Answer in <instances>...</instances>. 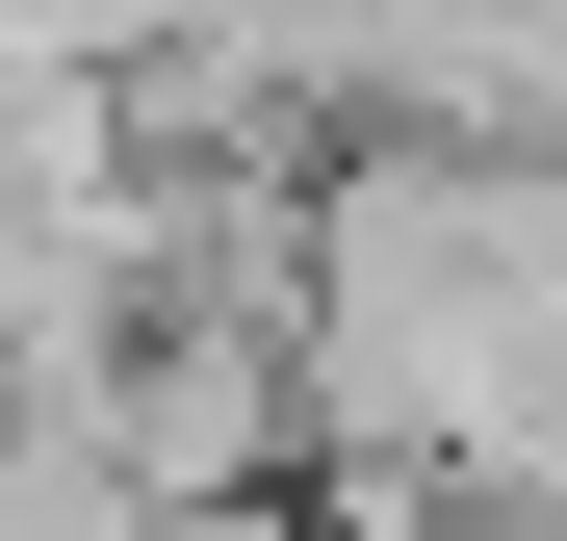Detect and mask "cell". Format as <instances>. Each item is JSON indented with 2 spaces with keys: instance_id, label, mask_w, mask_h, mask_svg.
I'll use <instances>...</instances> for the list:
<instances>
[{
  "instance_id": "1",
  "label": "cell",
  "mask_w": 567,
  "mask_h": 541,
  "mask_svg": "<svg viewBox=\"0 0 567 541\" xmlns=\"http://www.w3.org/2000/svg\"><path fill=\"white\" fill-rule=\"evenodd\" d=\"M0 541H181V490L104 413H0Z\"/></svg>"
}]
</instances>
